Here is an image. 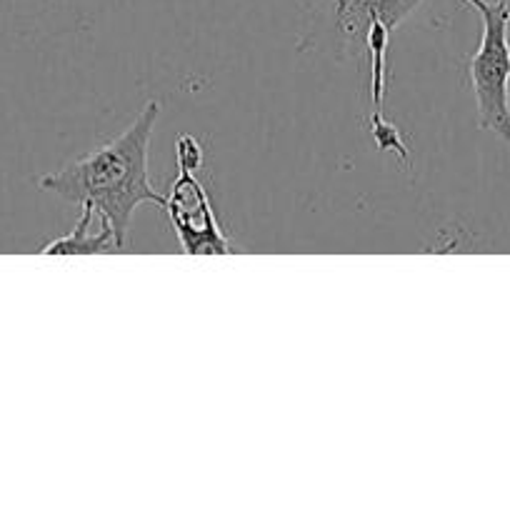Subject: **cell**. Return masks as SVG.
<instances>
[{"label":"cell","mask_w":510,"mask_h":512,"mask_svg":"<svg viewBox=\"0 0 510 512\" xmlns=\"http://www.w3.org/2000/svg\"><path fill=\"white\" fill-rule=\"evenodd\" d=\"M158 115L160 103L148 100L123 133L83 158L70 160L55 173L40 175L35 185L70 200L78 208H93L125 245L135 210L145 203L160 208L165 205V195H160L148 178L150 138Z\"/></svg>","instance_id":"cell-1"},{"label":"cell","mask_w":510,"mask_h":512,"mask_svg":"<svg viewBox=\"0 0 510 512\" xmlns=\"http://www.w3.org/2000/svg\"><path fill=\"white\" fill-rule=\"evenodd\" d=\"M480 15L483 33L468 58L478 128L510 143V0H465Z\"/></svg>","instance_id":"cell-2"},{"label":"cell","mask_w":510,"mask_h":512,"mask_svg":"<svg viewBox=\"0 0 510 512\" xmlns=\"http://www.w3.org/2000/svg\"><path fill=\"white\" fill-rule=\"evenodd\" d=\"M163 210L168 213L175 238L185 255L240 253L238 245L220 228L208 190L198 178V170L178 168V178L170 183Z\"/></svg>","instance_id":"cell-3"},{"label":"cell","mask_w":510,"mask_h":512,"mask_svg":"<svg viewBox=\"0 0 510 512\" xmlns=\"http://www.w3.org/2000/svg\"><path fill=\"white\" fill-rule=\"evenodd\" d=\"M388 43L390 30L383 25H373L365 33L363 48L370 55V113L368 130L373 135V143L380 153L398 155L403 163H408V145L403 133L385 118V83H388Z\"/></svg>","instance_id":"cell-4"},{"label":"cell","mask_w":510,"mask_h":512,"mask_svg":"<svg viewBox=\"0 0 510 512\" xmlns=\"http://www.w3.org/2000/svg\"><path fill=\"white\" fill-rule=\"evenodd\" d=\"M420 5L423 0H335V25L350 43L363 45L373 25L393 33Z\"/></svg>","instance_id":"cell-5"},{"label":"cell","mask_w":510,"mask_h":512,"mask_svg":"<svg viewBox=\"0 0 510 512\" xmlns=\"http://www.w3.org/2000/svg\"><path fill=\"white\" fill-rule=\"evenodd\" d=\"M125 245L120 243L115 230L88 205H80V218L75 228L63 238L50 240L40 248L43 255H110L120 253Z\"/></svg>","instance_id":"cell-6"},{"label":"cell","mask_w":510,"mask_h":512,"mask_svg":"<svg viewBox=\"0 0 510 512\" xmlns=\"http://www.w3.org/2000/svg\"><path fill=\"white\" fill-rule=\"evenodd\" d=\"M203 160H205V150L203 145H200V140L188 133L180 135L178 143H175V163H178V168L200 170L203 168Z\"/></svg>","instance_id":"cell-7"}]
</instances>
